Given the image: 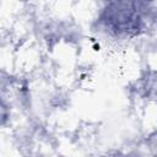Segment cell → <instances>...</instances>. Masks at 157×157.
<instances>
[{
  "mask_svg": "<svg viewBox=\"0 0 157 157\" xmlns=\"http://www.w3.org/2000/svg\"><path fill=\"white\" fill-rule=\"evenodd\" d=\"M7 118H9V109H7L6 104L4 103V101L0 97V126L6 123Z\"/></svg>",
  "mask_w": 157,
  "mask_h": 157,
  "instance_id": "6da1fadb",
  "label": "cell"
}]
</instances>
